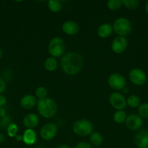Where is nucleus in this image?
<instances>
[{"label":"nucleus","instance_id":"nucleus-10","mask_svg":"<svg viewBox=\"0 0 148 148\" xmlns=\"http://www.w3.org/2000/svg\"><path fill=\"white\" fill-rule=\"evenodd\" d=\"M126 125L129 130L136 131L139 130L143 125V119L142 117L136 114H131L126 117Z\"/></svg>","mask_w":148,"mask_h":148},{"label":"nucleus","instance_id":"nucleus-32","mask_svg":"<svg viewBox=\"0 0 148 148\" xmlns=\"http://www.w3.org/2000/svg\"><path fill=\"white\" fill-rule=\"evenodd\" d=\"M7 115V111H6V109L3 107H1L0 108V118H3L5 116Z\"/></svg>","mask_w":148,"mask_h":148},{"label":"nucleus","instance_id":"nucleus-31","mask_svg":"<svg viewBox=\"0 0 148 148\" xmlns=\"http://www.w3.org/2000/svg\"><path fill=\"white\" fill-rule=\"evenodd\" d=\"M7 103V99H6L5 96L2 95H0V108L1 107L4 106Z\"/></svg>","mask_w":148,"mask_h":148},{"label":"nucleus","instance_id":"nucleus-29","mask_svg":"<svg viewBox=\"0 0 148 148\" xmlns=\"http://www.w3.org/2000/svg\"><path fill=\"white\" fill-rule=\"evenodd\" d=\"M75 148H91V145L86 142H81L75 145Z\"/></svg>","mask_w":148,"mask_h":148},{"label":"nucleus","instance_id":"nucleus-36","mask_svg":"<svg viewBox=\"0 0 148 148\" xmlns=\"http://www.w3.org/2000/svg\"><path fill=\"white\" fill-rule=\"evenodd\" d=\"M145 11H146V12L147 13V14H148V1H147L146 4H145Z\"/></svg>","mask_w":148,"mask_h":148},{"label":"nucleus","instance_id":"nucleus-13","mask_svg":"<svg viewBox=\"0 0 148 148\" xmlns=\"http://www.w3.org/2000/svg\"><path fill=\"white\" fill-rule=\"evenodd\" d=\"M62 30L65 34L68 36H73L79 31V26L75 22L68 20L62 24Z\"/></svg>","mask_w":148,"mask_h":148},{"label":"nucleus","instance_id":"nucleus-8","mask_svg":"<svg viewBox=\"0 0 148 148\" xmlns=\"http://www.w3.org/2000/svg\"><path fill=\"white\" fill-rule=\"evenodd\" d=\"M109 101L110 105L118 111H122L127 106L125 97L118 92H112L109 97Z\"/></svg>","mask_w":148,"mask_h":148},{"label":"nucleus","instance_id":"nucleus-18","mask_svg":"<svg viewBox=\"0 0 148 148\" xmlns=\"http://www.w3.org/2000/svg\"><path fill=\"white\" fill-rule=\"evenodd\" d=\"M58 66L57 61L54 57H48L44 62V67L49 72H54L57 69Z\"/></svg>","mask_w":148,"mask_h":148},{"label":"nucleus","instance_id":"nucleus-20","mask_svg":"<svg viewBox=\"0 0 148 148\" xmlns=\"http://www.w3.org/2000/svg\"><path fill=\"white\" fill-rule=\"evenodd\" d=\"M126 103L131 108H137L140 106V98L136 95H131L126 99Z\"/></svg>","mask_w":148,"mask_h":148},{"label":"nucleus","instance_id":"nucleus-39","mask_svg":"<svg viewBox=\"0 0 148 148\" xmlns=\"http://www.w3.org/2000/svg\"><path fill=\"white\" fill-rule=\"evenodd\" d=\"M147 127H148V123H147Z\"/></svg>","mask_w":148,"mask_h":148},{"label":"nucleus","instance_id":"nucleus-37","mask_svg":"<svg viewBox=\"0 0 148 148\" xmlns=\"http://www.w3.org/2000/svg\"><path fill=\"white\" fill-rule=\"evenodd\" d=\"M123 90L124 91V92H125V93H127V92H128V89H127V88H126H126H125Z\"/></svg>","mask_w":148,"mask_h":148},{"label":"nucleus","instance_id":"nucleus-26","mask_svg":"<svg viewBox=\"0 0 148 148\" xmlns=\"http://www.w3.org/2000/svg\"><path fill=\"white\" fill-rule=\"evenodd\" d=\"M7 131L9 137H15L16 135L17 134V132H18V127L16 124L12 122L7 127Z\"/></svg>","mask_w":148,"mask_h":148},{"label":"nucleus","instance_id":"nucleus-38","mask_svg":"<svg viewBox=\"0 0 148 148\" xmlns=\"http://www.w3.org/2000/svg\"><path fill=\"white\" fill-rule=\"evenodd\" d=\"M1 56H2V51H1V49H0V59L1 58Z\"/></svg>","mask_w":148,"mask_h":148},{"label":"nucleus","instance_id":"nucleus-12","mask_svg":"<svg viewBox=\"0 0 148 148\" xmlns=\"http://www.w3.org/2000/svg\"><path fill=\"white\" fill-rule=\"evenodd\" d=\"M134 143L139 148H148V131L139 130L135 134Z\"/></svg>","mask_w":148,"mask_h":148},{"label":"nucleus","instance_id":"nucleus-3","mask_svg":"<svg viewBox=\"0 0 148 148\" xmlns=\"http://www.w3.org/2000/svg\"><path fill=\"white\" fill-rule=\"evenodd\" d=\"M113 30L118 36L126 37L129 36L132 30L131 23L125 17L117 18L113 23Z\"/></svg>","mask_w":148,"mask_h":148},{"label":"nucleus","instance_id":"nucleus-9","mask_svg":"<svg viewBox=\"0 0 148 148\" xmlns=\"http://www.w3.org/2000/svg\"><path fill=\"white\" fill-rule=\"evenodd\" d=\"M58 128L53 123H47L41 127L40 130V136L44 140L49 141L55 137L57 133Z\"/></svg>","mask_w":148,"mask_h":148},{"label":"nucleus","instance_id":"nucleus-28","mask_svg":"<svg viewBox=\"0 0 148 148\" xmlns=\"http://www.w3.org/2000/svg\"><path fill=\"white\" fill-rule=\"evenodd\" d=\"M11 118L9 116L6 115L5 116L3 117L0 120V128L4 130V129H7L8 126L11 124Z\"/></svg>","mask_w":148,"mask_h":148},{"label":"nucleus","instance_id":"nucleus-25","mask_svg":"<svg viewBox=\"0 0 148 148\" xmlns=\"http://www.w3.org/2000/svg\"><path fill=\"white\" fill-rule=\"evenodd\" d=\"M121 3L126 8L130 10L136 8L139 4V1L138 0H122Z\"/></svg>","mask_w":148,"mask_h":148},{"label":"nucleus","instance_id":"nucleus-21","mask_svg":"<svg viewBox=\"0 0 148 148\" xmlns=\"http://www.w3.org/2000/svg\"><path fill=\"white\" fill-rule=\"evenodd\" d=\"M126 113L124 111H117L116 112L114 113L113 114V121L117 124H122V123L125 122L126 119Z\"/></svg>","mask_w":148,"mask_h":148},{"label":"nucleus","instance_id":"nucleus-27","mask_svg":"<svg viewBox=\"0 0 148 148\" xmlns=\"http://www.w3.org/2000/svg\"><path fill=\"white\" fill-rule=\"evenodd\" d=\"M36 97L39 98V100L44 99V98H46L47 96V90L43 86H39L36 88Z\"/></svg>","mask_w":148,"mask_h":148},{"label":"nucleus","instance_id":"nucleus-16","mask_svg":"<svg viewBox=\"0 0 148 148\" xmlns=\"http://www.w3.org/2000/svg\"><path fill=\"white\" fill-rule=\"evenodd\" d=\"M36 99L33 95H26L20 99V104L25 109H30L36 104Z\"/></svg>","mask_w":148,"mask_h":148},{"label":"nucleus","instance_id":"nucleus-4","mask_svg":"<svg viewBox=\"0 0 148 148\" xmlns=\"http://www.w3.org/2000/svg\"><path fill=\"white\" fill-rule=\"evenodd\" d=\"M73 131L78 136L86 137L92 133L93 125L87 119L77 120L73 125Z\"/></svg>","mask_w":148,"mask_h":148},{"label":"nucleus","instance_id":"nucleus-15","mask_svg":"<svg viewBox=\"0 0 148 148\" xmlns=\"http://www.w3.org/2000/svg\"><path fill=\"white\" fill-rule=\"evenodd\" d=\"M37 135L36 132L31 129H27L23 134V142L27 145H33L36 143Z\"/></svg>","mask_w":148,"mask_h":148},{"label":"nucleus","instance_id":"nucleus-14","mask_svg":"<svg viewBox=\"0 0 148 148\" xmlns=\"http://www.w3.org/2000/svg\"><path fill=\"white\" fill-rule=\"evenodd\" d=\"M39 123V118L36 114H28L23 119V124L27 129L33 130L38 126Z\"/></svg>","mask_w":148,"mask_h":148},{"label":"nucleus","instance_id":"nucleus-17","mask_svg":"<svg viewBox=\"0 0 148 148\" xmlns=\"http://www.w3.org/2000/svg\"><path fill=\"white\" fill-rule=\"evenodd\" d=\"M113 26L108 23H103L97 29V34L102 38H107L113 33Z\"/></svg>","mask_w":148,"mask_h":148},{"label":"nucleus","instance_id":"nucleus-6","mask_svg":"<svg viewBox=\"0 0 148 148\" xmlns=\"http://www.w3.org/2000/svg\"><path fill=\"white\" fill-rule=\"evenodd\" d=\"M108 85L113 89L116 90H123L126 88V79L124 77L119 73H113L109 76Z\"/></svg>","mask_w":148,"mask_h":148},{"label":"nucleus","instance_id":"nucleus-35","mask_svg":"<svg viewBox=\"0 0 148 148\" xmlns=\"http://www.w3.org/2000/svg\"><path fill=\"white\" fill-rule=\"evenodd\" d=\"M57 148H71V147H70V146L67 145H59Z\"/></svg>","mask_w":148,"mask_h":148},{"label":"nucleus","instance_id":"nucleus-2","mask_svg":"<svg viewBox=\"0 0 148 148\" xmlns=\"http://www.w3.org/2000/svg\"><path fill=\"white\" fill-rule=\"evenodd\" d=\"M38 112L44 118L49 119L53 117L57 111V105L55 100L51 98L39 100L36 103Z\"/></svg>","mask_w":148,"mask_h":148},{"label":"nucleus","instance_id":"nucleus-24","mask_svg":"<svg viewBox=\"0 0 148 148\" xmlns=\"http://www.w3.org/2000/svg\"><path fill=\"white\" fill-rule=\"evenodd\" d=\"M138 114L142 118L148 119V103L140 104L138 107Z\"/></svg>","mask_w":148,"mask_h":148},{"label":"nucleus","instance_id":"nucleus-5","mask_svg":"<svg viewBox=\"0 0 148 148\" xmlns=\"http://www.w3.org/2000/svg\"><path fill=\"white\" fill-rule=\"evenodd\" d=\"M65 43L60 38H53L49 41L48 46V51L52 57H60L64 54L65 52Z\"/></svg>","mask_w":148,"mask_h":148},{"label":"nucleus","instance_id":"nucleus-23","mask_svg":"<svg viewBox=\"0 0 148 148\" xmlns=\"http://www.w3.org/2000/svg\"><path fill=\"white\" fill-rule=\"evenodd\" d=\"M122 3L120 0H110L107 2V7L112 11H115L121 7Z\"/></svg>","mask_w":148,"mask_h":148},{"label":"nucleus","instance_id":"nucleus-11","mask_svg":"<svg viewBox=\"0 0 148 148\" xmlns=\"http://www.w3.org/2000/svg\"><path fill=\"white\" fill-rule=\"evenodd\" d=\"M128 46V41L126 37L118 36L113 40L111 49L115 53H122L126 50Z\"/></svg>","mask_w":148,"mask_h":148},{"label":"nucleus","instance_id":"nucleus-30","mask_svg":"<svg viewBox=\"0 0 148 148\" xmlns=\"http://www.w3.org/2000/svg\"><path fill=\"white\" fill-rule=\"evenodd\" d=\"M6 89V83L4 80H3L2 78L0 77V95H1L2 92H4V91Z\"/></svg>","mask_w":148,"mask_h":148},{"label":"nucleus","instance_id":"nucleus-19","mask_svg":"<svg viewBox=\"0 0 148 148\" xmlns=\"http://www.w3.org/2000/svg\"><path fill=\"white\" fill-rule=\"evenodd\" d=\"M89 140L91 145L96 146V147H98V146L101 145L102 143L103 138L102 136L99 132H92L90 134Z\"/></svg>","mask_w":148,"mask_h":148},{"label":"nucleus","instance_id":"nucleus-22","mask_svg":"<svg viewBox=\"0 0 148 148\" xmlns=\"http://www.w3.org/2000/svg\"><path fill=\"white\" fill-rule=\"evenodd\" d=\"M48 8L52 12H58L62 9V4L58 0H50L48 1Z\"/></svg>","mask_w":148,"mask_h":148},{"label":"nucleus","instance_id":"nucleus-7","mask_svg":"<svg viewBox=\"0 0 148 148\" xmlns=\"http://www.w3.org/2000/svg\"><path fill=\"white\" fill-rule=\"evenodd\" d=\"M129 77L131 82L137 86L143 85L147 81L146 74L143 70L139 68H133L131 69L129 74Z\"/></svg>","mask_w":148,"mask_h":148},{"label":"nucleus","instance_id":"nucleus-33","mask_svg":"<svg viewBox=\"0 0 148 148\" xmlns=\"http://www.w3.org/2000/svg\"><path fill=\"white\" fill-rule=\"evenodd\" d=\"M15 138L16 141L20 142V141H22V140H23V136L20 135V134H17V135H16V137H15Z\"/></svg>","mask_w":148,"mask_h":148},{"label":"nucleus","instance_id":"nucleus-1","mask_svg":"<svg viewBox=\"0 0 148 148\" xmlns=\"http://www.w3.org/2000/svg\"><path fill=\"white\" fill-rule=\"evenodd\" d=\"M61 66L65 74L73 76L79 73L84 65V59L77 52H69L62 56L60 61Z\"/></svg>","mask_w":148,"mask_h":148},{"label":"nucleus","instance_id":"nucleus-34","mask_svg":"<svg viewBox=\"0 0 148 148\" xmlns=\"http://www.w3.org/2000/svg\"><path fill=\"white\" fill-rule=\"evenodd\" d=\"M4 140H5V137H4V135L3 134H1V133H0V143L4 142Z\"/></svg>","mask_w":148,"mask_h":148}]
</instances>
